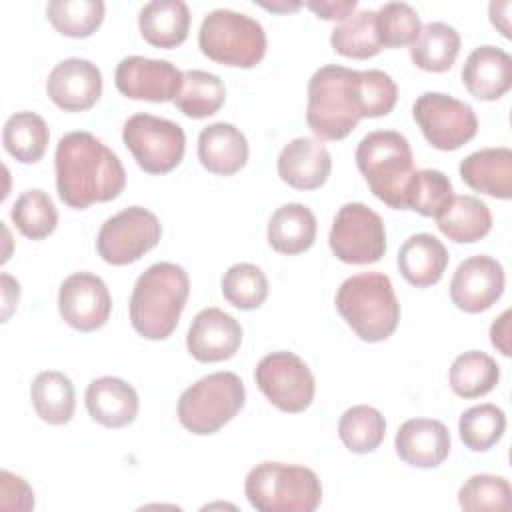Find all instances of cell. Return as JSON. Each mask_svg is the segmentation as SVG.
<instances>
[{
  "mask_svg": "<svg viewBox=\"0 0 512 512\" xmlns=\"http://www.w3.org/2000/svg\"><path fill=\"white\" fill-rule=\"evenodd\" d=\"M394 448L400 460L414 468H436L448 458L452 438L440 420L410 418L398 428Z\"/></svg>",
  "mask_w": 512,
  "mask_h": 512,
  "instance_id": "19",
  "label": "cell"
},
{
  "mask_svg": "<svg viewBox=\"0 0 512 512\" xmlns=\"http://www.w3.org/2000/svg\"><path fill=\"white\" fill-rule=\"evenodd\" d=\"M316 216L300 204L288 202L276 208L268 220V244L286 256L306 252L316 240Z\"/></svg>",
  "mask_w": 512,
  "mask_h": 512,
  "instance_id": "27",
  "label": "cell"
},
{
  "mask_svg": "<svg viewBox=\"0 0 512 512\" xmlns=\"http://www.w3.org/2000/svg\"><path fill=\"white\" fill-rule=\"evenodd\" d=\"M330 44L334 52L346 58L368 60L376 56L382 50L376 34V12L364 8L342 20L334 26Z\"/></svg>",
  "mask_w": 512,
  "mask_h": 512,
  "instance_id": "34",
  "label": "cell"
},
{
  "mask_svg": "<svg viewBox=\"0 0 512 512\" xmlns=\"http://www.w3.org/2000/svg\"><path fill=\"white\" fill-rule=\"evenodd\" d=\"M500 380V366L492 356L480 350H468L454 358L448 382L456 396L472 400L496 388Z\"/></svg>",
  "mask_w": 512,
  "mask_h": 512,
  "instance_id": "32",
  "label": "cell"
},
{
  "mask_svg": "<svg viewBox=\"0 0 512 512\" xmlns=\"http://www.w3.org/2000/svg\"><path fill=\"white\" fill-rule=\"evenodd\" d=\"M412 118L428 144L444 152L458 150L478 132L474 108L444 92L420 94L412 106Z\"/></svg>",
  "mask_w": 512,
  "mask_h": 512,
  "instance_id": "12",
  "label": "cell"
},
{
  "mask_svg": "<svg viewBox=\"0 0 512 512\" xmlns=\"http://www.w3.org/2000/svg\"><path fill=\"white\" fill-rule=\"evenodd\" d=\"M86 410L92 420L106 428H124L138 416L140 400L132 384L116 376L92 380L84 394Z\"/></svg>",
  "mask_w": 512,
  "mask_h": 512,
  "instance_id": "22",
  "label": "cell"
},
{
  "mask_svg": "<svg viewBox=\"0 0 512 512\" xmlns=\"http://www.w3.org/2000/svg\"><path fill=\"white\" fill-rule=\"evenodd\" d=\"M190 294L188 272L174 262H156L136 280L128 312L132 328L148 340L168 338Z\"/></svg>",
  "mask_w": 512,
  "mask_h": 512,
  "instance_id": "2",
  "label": "cell"
},
{
  "mask_svg": "<svg viewBox=\"0 0 512 512\" xmlns=\"http://www.w3.org/2000/svg\"><path fill=\"white\" fill-rule=\"evenodd\" d=\"M360 96H362V118H380L392 112L398 100V86L384 70H362L360 72Z\"/></svg>",
  "mask_w": 512,
  "mask_h": 512,
  "instance_id": "43",
  "label": "cell"
},
{
  "mask_svg": "<svg viewBox=\"0 0 512 512\" xmlns=\"http://www.w3.org/2000/svg\"><path fill=\"white\" fill-rule=\"evenodd\" d=\"M246 388L234 372H212L188 386L176 406L178 422L196 436H210L244 406Z\"/></svg>",
  "mask_w": 512,
  "mask_h": 512,
  "instance_id": "8",
  "label": "cell"
},
{
  "mask_svg": "<svg viewBox=\"0 0 512 512\" xmlns=\"http://www.w3.org/2000/svg\"><path fill=\"white\" fill-rule=\"evenodd\" d=\"M10 218L18 232L30 240H44L58 226V210L40 188L24 190L12 204Z\"/></svg>",
  "mask_w": 512,
  "mask_h": 512,
  "instance_id": "37",
  "label": "cell"
},
{
  "mask_svg": "<svg viewBox=\"0 0 512 512\" xmlns=\"http://www.w3.org/2000/svg\"><path fill=\"white\" fill-rule=\"evenodd\" d=\"M360 120V72L340 64L320 66L308 80V128L318 140H342Z\"/></svg>",
  "mask_w": 512,
  "mask_h": 512,
  "instance_id": "3",
  "label": "cell"
},
{
  "mask_svg": "<svg viewBox=\"0 0 512 512\" xmlns=\"http://www.w3.org/2000/svg\"><path fill=\"white\" fill-rule=\"evenodd\" d=\"M376 12V34L382 48L410 46L420 34L418 12L406 2H386Z\"/></svg>",
  "mask_w": 512,
  "mask_h": 512,
  "instance_id": "41",
  "label": "cell"
},
{
  "mask_svg": "<svg viewBox=\"0 0 512 512\" xmlns=\"http://www.w3.org/2000/svg\"><path fill=\"white\" fill-rule=\"evenodd\" d=\"M462 84L484 102L502 98L512 86V58L506 50L482 44L474 48L462 66Z\"/></svg>",
  "mask_w": 512,
  "mask_h": 512,
  "instance_id": "21",
  "label": "cell"
},
{
  "mask_svg": "<svg viewBox=\"0 0 512 512\" xmlns=\"http://www.w3.org/2000/svg\"><path fill=\"white\" fill-rule=\"evenodd\" d=\"M122 142L148 174L172 172L184 158L186 134L180 124L146 112L132 114L122 128Z\"/></svg>",
  "mask_w": 512,
  "mask_h": 512,
  "instance_id": "9",
  "label": "cell"
},
{
  "mask_svg": "<svg viewBox=\"0 0 512 512\" xmlns=\"http://www.w3.org/2000/svg\"><path fill=\"white\" fill-rule=\"evenodd\" d=\"M184 72L168 60L146 56H126L118 62L114 84L120 94L132 100L174 102L182 88Z\"/></svg>",
  "mask_w": 512,
  "mask_h": 512,
  "instance_id": "15",
  "label": "cell"
},
{
  "mask_svg": "<svg viewBox=\"0 0 512 512\" xmlns=\"http://www.w3.org/2000/svg\"><path fill=\"white\" fill-rule=\"evenodd\" d=\"M448 260L450 256L442 240L428 232L408 236L396 258L402 278L416 288H428L436 284L442 278Z\"/></svg>",
  "mask_w": 512,
  "mask_h": 512,
  "instance_id": "25",
  "label": "cell"
},
{
  "mask_svg": "<svg viewBox=\"0 0 512 512\" xmlns=\"http://www.w3.org/2000/svg\"><path fill=\"white\" fill-rule=\"evenodd\" d=\"M58 312L78 332L102 328L112 312V296L106 282L92 272H74L60 284Z\"/></svg>",
  "mask_w": 512,
  "mask_h": 512,
  "instance_id": "14",
  "label": "cell"
},
{
  "mask_svg": "<svg viewBox=\"0 0 512 512\" xmlns=\"http://www.w3.org/2000/svg\"><path fill=\"white\" fill-rule=\"evenodd\" d=\"M50 140L48 124L36 112H16L2 128V142L6 152L22 164H36L42 160Z\"/></svg>",
  "mask_w": 512,
  "mask_h": 512,
  "instance_id": "31",
  "label": "cell"
},
{
  "mask_svg": "<svg viewBox=\"0 0 512 512\" xmlns=\"http://www.w3.org/2000/svg\"><path fill=\"white\" fill-rule=\"evenodd\" d=\"M242 344V326L228 312L210 306L200 310L186 334V348L198 362L232 358Z\"/></svg>",
  "mask_w": 512,
  "mask_h": 512,
  "instance_id": "18",
  "label": "cell"
},
{
  "mask_svg": "<svg viewBox=\"0 0 512 512\" xmlns=\"http://www.w3.org/2000/svg\"><path fill=\"white\" fill-rule=\"evenodd\" d=\"M278 176L282 182L296 190L320 188L330 172L332 158L326 146L314 138H292L278 154Z\"/></svg>",
  "mask_w": 512,
  "mask_h": 512,
  "instance_id": "20",
  "label": "cell"
},
{
  "mask_svg": "<svg viewBox=\"0 0 512 512\" xmlns=\"http://www.w3.org/2000/svg\"><path fill=\"white\" fill-rule=\"evenodd\" d=\"M438 230L452 242L472 244L492 228V214L486 202L470 194H454L450 204L436 216Z\"/></svg>",
  "mask_w": 512,
  "mask_h": 512,
  "instance_id": "28",
  "label": "cell"
},
{
  "mask_svg": "<svg viewBox=\"0 0 512 512\" xmlns=\"http://www.w3.org/2000/svg\"><path fill=\"white\" fill-rule=\"evenodd\" d=\"M262 8H266V10H272V12H294V10H298L300 6H302V2H288V0H280V2H272V4H268V2H262L260 4Z\"/></svg>",
  "mask_w": 512,
  "mask_h": 512,
  "instance_id": "49",
  "label": "cell"
},
{
  "mask_svg": "<svg viewBox=\"0 0 512 512\" xmlns=\"http://www.w3.org/2000/svg\"><path fill=\"white\" fill-rule=\"evenodd\" d=\"M510 8H512V4L506 0V2H490V6H488V12H490V20H492V24L500 30V34L504 36V38H510Z\"/></svg>",
  "mask_w": 512,
  "mask_h": 512,
  "instance_id": "48",
  "label": "cell"
},
{
  "mask_svg": "<svg viewBox=\"0 0 512 512\" xmlns=\"http://www.w3.org/2000/svg\"><path fill=\"white\" fill-rule=\"evenodd\" d=\"M454 188L450 178L436 168L414 170L404 192V208L420 216L436 218L452 200Z\"/></svg>",
  "mask_w": 512,
  "mask_h": 512,
  "instance_id": "36",
  "label": "cell"
},
{
  "mask_svg": "<svg viewBox=\"0 0 512 512\" xmlns=\"http://www.w3.org/2000/svg\"><path fill=\"white\" fill-rule=\"evenodd\" d=\"M512 502V488L504 476L474 474L458 490V504L468 512L506 510Z\"/></svg>",
  "mask_w": 512,
  "mask_h": 512,
  "instance_id": "42",
  "label": "cell"
},
{
  "mask_svg": "<svg viewBox=\"0 0 512 512\" xmlns=\"http://www.w3.org/2000/svg\"><path fill=\"white\" fill-rule=\"evenodd\" d=\"M220 288L234 308L256 310L268 296V278L256 264L238 262L224 272Z\"/></svg>",
  "mask_w": 512,
  "mask_h": 512,
  "instance_id": "40",
  "label": "cell"
},
{
  "mask_svg": "<svg viewBox=\"0 0 512 512\" xmlns=\"http://www.w3.org/2000/svg\"><path fill=\"white\" fill-rule=\"evenodd\" d=\"M30 400L40 420L50 426H64L74 416L76 390L64 372L44 370L30 384Z\"/></svg>",
  "mask_w": 512,
  "mask_h": 512,
  "instance_id": "29",
  "label": "cell"
},
{
  "mask_svg": "<svg viewBox=\"0 0 512 512\" xmlns=\"http://www.w3.org/2000/svg\"><path fill=\"white\" fill-rule=\"evenodd\" d=\"M56 190L74 210L118 198L126 186V170L114 150L86 130L64 134L54 154Z\"/></svg>",
  "mask_w": 512,
  "mask_h": 512,
  "instance_id": "1",
  "label": "cell"
},
{
  "mask_svg": "<svg viewBox=\"0 0 512 512\" xmlns=\"http://www.w3.org/2000/svg\"><path fill=\"white\" fill-rule=\"evenodd\" d=\"M462 182L486 196L508 200L512 196V150L506 146L482 148L468 154L458 166Z\"/></svg>",
  "mask_w": 512,
  "mask_h": 512,
  "instance_id": "24",
  "label": "cell"
},
{
  "mask_svg": "<svg viewBox=\"0 0 512 512\" xmlns=\"http://www.w3.org/2000/svg\"><path fill=\"white\" fill-rule=\"evenodd\" d=\"M338 314L364 342L388 340L400 322V304L390 278L360 272L346 278L334 298Z\"/></svg>",
  "mask_w": 512,
  "mask_h": 512,
  "instance_id": "4",
  "label": "cell"
},
{
  "mask_svg": "<svg viewBox=\"0 0 512 512\" xmlns=\"http://www.w3.org/2000/svg\"><path fill=\"white\" fill-rule=\"evenodd\" d=\"M338 436L354 454L374 452L386 436V420L374 406L356 404L338 420Z\"/></svg>",
  "mask_w": 512,
  "mask_h": 512,
  "instance_id": "35",
  "label": "cell"
},
{
  "mask_svg": "<svg viewBox=\"0 0 512 512\" xmlns=\"http://www.w3.org/2000/svg\"><path fill=\"white\" fill-rule=\"evenodd\" d=\"M328 244L346 264H374L386 252V228L380 214L366 204L346 202L334 216Z\"/></svg>",
  "mask_w": 512,
  "mask_h": 512,
  "instance_id": "11",
  "label": "cell"
},
{
  "mask_svg": "<svg viewBox=\"0 0 512 512\" xmlns=\"http://www.w3.org/2000/svg\"><path fill=\"white\" fill-rule=\"evenodd\" d=\"M506 430V414L496 404H478L462 412L458 432L464 446L472 452H486L500 442Z\"/></svg>",
  "mask_w": 512,
  "mask_h": 512,
  "instance_id": "39",
  "label": "cell"
},
{
  "mask_svg": "<svg viewBox=\"0 0 512 512\" xmlns=\"http://www.w3.org/2000/svg\"><path fill=\"white\" fill-rule=\"evenodd\" d=\"M226 100V88L218 74L206 70H186L182 88L174 98V106L188 118H208L216 114Z\"/></svg>",
  "mask_w": 512,
  "mask_h": 512,
  "instance_id": "33",
  "label": "cell"
},
{
  "mask_svg": "<svg viewBox=\"0 0 512 512\" xmlns=\"http://www.w3.org/2000/svg\"><path fill=\"white\" fill-rule=\"evenodd\" d=\"M460 52V34L446 22H428L410 44V58L416 68L426 72H446Z\"/></svg>",
  "mask_w": 512,
  "mask_h": 512,
  "instance_id": "30",
  "label": "cell"
},
{
  "mask_svg": "<svg viewBox=\"0 0 512 512\" xmlns=\"http://www.w3.org/2000/svg\"><path fill=\"white\" fill-rule=\"evenodd\" d=\"M244 494L258 512H314L322 502V484L306 466L266 460L248 472Z\"/></svg>",
  "mask_w": 512,
  "mask_h": 512,
  "instance_id": "6",
  "label": "cell"
},
{
  "mask_svg": "<svg viewBox=\"0 0 512 512\" xmlns=\"http://www.w3.org/2000/svg\"><path fill=\"white\" fill-rule=\"evenodd\" d=\"M506 276L502 264L486 254L462 260L450 280L452 304L468 314L488 310L504 292Z\"/></svg>",
  "mask_w": 512,
  "mask_h": 512,
  "instance_id": "16",
  "label": "cell"
},
{
  "mask_svg": "<svg viewBox=\"0 0 512 512\" xmlns=\"http://www.w3.org/2000/svg\"><path fill=\"white\" fill-rule=\"evenodd\" d=\"M490 342L502 354L510 356V310H504L490 326Z\"/></svg>",
  "mask_w": 512,
  "mask_h": 512,
  "instance_id": "46",
  "label": "cell"
},
{
  "mask_svg": "<svg viewBox=\"0 0 512 512\" xmlns=\"http://www.w3.org/2000/svg\"><path fill=\"white\" fill-rule=\"evenodd\" d=\"M162 236V224L154 212L128 206L104 220L96 236L98 256L112 266H126L150 252Z\"/></svg>",
  "mask_w": 512,
  "mask_h": 512,
  "instance_id": "10",
  "label": "cell"
},
{
  "mask_svg": "<svg viewBox=\"0 0 512 512\" xmlns=\"http://www.w3.org/2000/svg\"><path fill=\"white\" fill-rule=\"evenodd\" d=\"M106 14L102 0H50L46 18L68 38H88L94 34Z\"/></svg>",
  "mask_w": 512,
  "mask_h": 512,
  "instance_id": "38",
  "label": "cell"
},
{
  "mask_svg": "<svg viewBox=\"0 0 512 512\" xmlns=\"http://www.w3.org/2000/svg\"><path fill=\"white\" fill-rule=\"evenodd\" d=\"M358 2L356 0H312L306 2V8H310L318 18L322 20H346L354 14Z\"/></svg>",
  "mask_w": 512,
  "mask_h": 512,
  "instance_id": "45",
  "label": "cell"
},
{
  "mask_svg": "<svg viewBox=\"0 0 512 512\" xmlns=\"http://www.w3.org/2000/svg\"><path fill=\"white\" fill-rule=\"evenodd\" d=\"M254 380L272 406L282 412L298 414L310 408L316 382L308 364L288 350H276L260 358Z\"/></svg>",
  "mask_w": 512,
  "mask_h": 512,
  "instance_id": "13",
  "label": "cell"
},
{
  "mask_svg": "<svg viewBox=\"0 0 512 512\" xmlns=\"http://www.w3.org/2000/svg\"><path fill=\"white\" fill-rule=\"evenodd\" d=\"M46 92L64 112L90 110L102 94V72L86 58H64L50 70Z\"/></svg>",
  "mask_w": 512,
  "mask_h": 512,
  "instance_id": "17",
  "label": "cell"
},
{
  "mask_svg": "<svg viewBox=\"0 0 512 512\" xmlns=\"http://www.w3.org/2000/svg\"><path fill=\"white\" fill-rule=\"evenodd\" d=\"M0 508L16 512L34 508V490L30 484L8 470H0Z\"/></svg>",
  "mask_w": 512,
  "mask_h": 512,
  "instance_id": "44",
  "label": "cell"
},
{
  "mask_svg": "<svg viewBox=\"0 0 512 512\" xmlns=\"http://www.w3.org/2000/svg\"><path fill=\"white\" fill-rule=\"evenodd\" d=\"M0 282H2V322H6L12 316V312L16 310V306H18L20 284H18L16 278H12L6 272H2Z\"/></svg>",
  "mask_w": 512,
  "mask_h": 512,
  "instance_id": "47",
  "label": "cell"
},
{
  "mask_svg": "<svg viewBox=\"0 0 512 512\" xmlns=\"http://www.w3.org/2000/svg\"><path fill=\"white\" fill-rule=\"evenodd\" d=\"M354 158L370 192L386 206L406 210L404 192L414 172V154L408 138L396 130L368 132L358 142Z\"/></svg>",
  "mask_w": 512,
  "mask_h": 512,
  "instance_id": "5",
  "label": "cell"
},
{
  "mask_svg": "<svg viewBox=\"0 0 512 512\" xmlns=\"http://www.w3.org/2000/svg\"><path fill=\"white\" fill-rule=\"evenodd\" d=\"M198 46L218 64L254 68L266 54V32L256 18L244 12L216 8L200 24Z\"/></svg>",
  "mask_w": 512,
  "mask_h": 512,
  "instance_id": "7",
  "label": "cell"
},
{
  "mask_svg": "<svg viewBox=\"0 0 512 512\" xmlns=\"http://www.w3.org/2000/svg\"><path fill=\"white\" fill-rule=\"evenodd\" d=\"M248 140L240 128L230 122H214L198 134V160L218 176H232L248 162Z\"/></svg>",
  "mask_w": 512,
  "mask_h": 512,
  "instance_id": "23",
  "label": "cell"
},
{
  "mask_svg": "<svg viewBox=\"0 0 512 512\" xmlns=\"http://www.w3.org/2000/svg\"><path fill=\"white\" fill-rule=\"evenodd\" d=\"M142 38L156 48H176L188 38L190 10L182 0H152L138 14Z\"/></svg>",
  "mask_w": 512,
  "mask_h": 512,
  "instance_id": "26",
  "label": "cell"
}]
</instances>
